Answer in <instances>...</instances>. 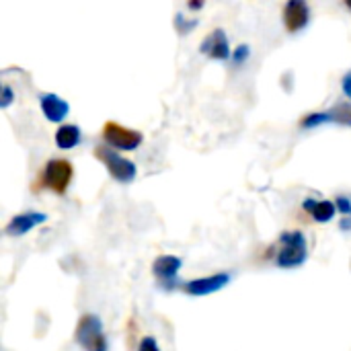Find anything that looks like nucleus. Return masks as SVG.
I'll return each instance as SVG.
<instances>
[{"label":"nucleus","instance_id":"9d476101","mask_svg":"<svg viewBox=\"0 0 351 351\" xmlns=\"http://www.w3.org/2000/svg\"><path fill=\"white\" fill-rule=\"evenodd\" d=\"M199 51L214 58V60H228L230 56V45H228V37L224 33V29H214L199 45Z\"/></svg>","mask_w":351,"mask_h":351},{"label":"nucleus","instance_id":"20e7f679","mask_svg":"<svg viewBox=\"0 0 351 351\" xmlns=\"http://www.w3.org/2000/svg\"><path fill=\"white\" fill-rule=\"evenodd\" d=\"M80 348L86 351H107V339L103 335V323L95 315H82L74 333Z\"/></svg>","mask_w":351,"mask_h":351},{"label":"nucleus","instance_id":"f3484780","mask_svg":"<svg viewBox=\"0 0 351 351\" xmlns=\"http://www.w3.org/2000/svg\"><path fill=\"white\" fill-rule=\"evenodd\" d=\"M138 351H160V350H158V343H156V339L148 335V337H142Z\"/></svg>","mask_w":351,"mask_h":351},{"label":"nucleus","instance_id":"a211bd4d","mask_svg":"<svg viewBox=\"0 0 351 351\" xmlns=\"http://www.w3.org/2000/svg\"><path fill=\"white\" fill-rule=\"evenodd\" d=\"M12 99H14L12 88H10L8 84H4V86H2V97H0V107H8V105L12 103Z\"/></svg>","mask_w":351,"mask_h":351},{"label":"nucleus","instance_id":"aec40b11","mask_svg":"<svg viewBox=\"0 0 351 351\" xmlns=\"http://www.w3.org/2000/svg\"><path fill=\"white\" fill-rule=\"evenodd\" d=\"M341 84H343V93H346V97L351 99V70L346 74V76H343Z\"/></svg>","mask_w":351,"mask_h":351},{"label":"nucleus","instance_id":"0eeeda50","mask_svg":"<svg viewBox=\"0 0 351 351\" xmlns=\"http://www.w3.org/2000/svg\"><path fill=\"white\" fill-rule=\"evenodd\" d=\"M181 265H183V261L179 257H175V255H160L152 263V274H154L156 282L165 290H173L177 286V274H179Z\"/></svg>","mask_w":351,"mask_h":351},{"label":"nucleus","instance_id":"1a4fd4ad","mask_svg":"<svg viewBox=\"0 0 351 351\" xmlns=\"http://www.w3.org/2000/svg\"><path fill=\"white\" fill-rule=\"evenodd\" d=\"M228 282H230V276L228 274H216V276H208V278L189 280L183 286V290L189 296H208V294H214V292L222 290Z\"/></svg>","mask_w":351,"mask_h":351},{"label":"nucleus","instance_id":"2eb2a0df","mask_svg":"<svg viewBox=\"0 0 351 351\" xmlns=\"http://www.w3.org/2000/svg\"><path fill=\"white\" fill-rule=\"evenodd\" d=\"M249 56H251V49H249V45H245V43H241L234 51H232V64L239 68V66H243L247 60H249Z\"/></svg>","mask_w":351,"mask_h":351},{"label":"nucleus","instance_id":"dca6fc26","mask_svg":"<svg viewBox=\"0 0 351 351\" xmlns=\"http://www.w3.org/2000/svg\"><path fill=\"white\" fill-rule=\"evenodd\" d=\"M175 27H177V31H179L181 35H187V33H191L193 27H197V19L185 21L183 14H175Z\"/></svg>","mask_w":351,"mask_h":351},{"label":"nucleus","instance_id":"ddd939ff","mask_svg":"<svg viewBox=\"0 0 351 351\" xmlns=\"http://www.w3.org/2000/svg\"><path fill=\"white\" fill-rule=\"evenodd\" d=\"M302 208H304V210H306V212H308L317 222H321V224H325V222L333 220V218H335V214H337V206H335L333 202H329V199H321V202H317V199L308 197V199H304Z\"/></svg>","mask_w":351,"mask_h":351},{"label":"nucleus","instance_id":"7ed1b4c3","mask_svg":"<svg viewBox=\"0 0 351 351\" xmlns=\"http://www.w3.org/2000/svg\"><path fill=\"white\" fill-rule=\"evenodd\" d=\"M93 154H95V158H99L105 165V169L117 183H132L136 179V173H138L136 165L132 160L123 158L121 154H117L113 148L101 144V146H95Z\"/></svg>","mask_w":351,"mask_h":351},{"label":"nucleus","instance_id":"412c9836","mask_svg":"<svg viewBox=\"0 0 351 351\" xmlns=\"http://www.w3.org/2000/svg\"><path fill=\"white\" fill-rule=\"evenodd\" d=\"M341 230H351V218H343L341 220Z\"/></svg>","mask_w":351,"mask_h":351},{"label":"nucleus","instance_id":"f03ea898","mask_svg":"<svg viewBox=\"0 0 351 351\" xmlns=\"http://www.w3.org/2000/svg\"><path fill=\"white\" fill-rule=\"evenodd\" d=\"M74 177V167L70 160L66 158H49L45 162L43 173L39 175V185L37 187H45L49 191H53L56 195H64L72 183Z\"/></svg>","mask_w":351,"mask_h":351},{"label":"nucleus","instance_id":"f257e3e1","mask_svg":"<svg viewBox=\"0 0 351 351\" xmlns=\"http://www.w3.org/2000/svg\"><path fill=\"white\" fill-rule=\"evenodd\" d=\"M308 257V243L300 230H290L280 237V251L276 257V265L284 269L300 267Z\"/></svg>","mask_w":351,"mask_h":351},{"label":"nucleus","instance_id":"423d86ee","mask_svg":"<svg viewBox=\"0 0 351 351\" xmlns=\"http://www.w3.org/2000/svg\"><path fill=\"white\" fill-rule=\"evenodd\" d=\"M323 123H339L351 128V103H337L327 111L308 113L300 119V128H317Z\"/></svg>","mask_w":351,"mask_h":351},{"label":"nucleus","instance_id":"5701e85b","mask_svg":"<svg viewBox=\"0 0 351 351\" xmlns=\"http://www.w3.org/2000/svg\"><path fill=\"white\" fill-rule=\"evenodd\" d=\"M346 6H348V8L351 10V0H348V2H346Z\"/></svg>","mask_w":351,"mask_h":351},{"label":"nucleus","instance_id":"39448f33","mask_svg":"<svg viewBox=\"0 0 351 351\" xmlns=\"http://www.w3.org/2000/svg\"><path fill=\"white\" fill-rule=\"evenodd\" d=\"M103 140L115 150H136L144 142V136L142 132L125 128L117 121H107L103 125Z\"/></svg>","mask_w":351,"mask_h":351},{"label":"nucleus","instance_id":"9b49d317","mask_svg":"<svg viewBox=\"0 0 351 351\" xmlns=\"http://www.w3.org/2000/svg\"><path fill=\"white\" fill-rule=\"evenodd\" d=\"M43 222H47V214H43V212H23V214L14 216L6 224L4 232L8 237H23V234H27L29 230H33L35 226H39Z\"/></svg>","mask_w":351,"mask_h":351},{"label":"nucleus","instance_id":"6ab92c4d","mask_svg":"<svg viewBox=\"0 0 351 351\" xmlns=\"http://www.w3.org/2000/svg\"><path fill=\"white\" fill-rule=\"evenodd\" d=\"M335 206L339 208V212H341V214H346V216H351L350 197H343V195H339V197H337V202H335Z\"/></svg>","mask_w":351,"mask_h":351},{"label":"nucleus","instance_id":"4be33fe9","mask_svg":"<svg viewBox=\"0 0 351 351\" xmlns=\"http://www.w3.org/2000/svg\"><path fill=\"white\" fill-rule=\"evenodd\" d=\"M204 2H189V8H202Z\"/></svg>","mask_w":351,"mask_h":351},{"label":"nucleus","instance_id":"4468645a","mask_svg":"<svg viewBox=\"0 0 351 351\" xmlns=\"http://www.w3.org/2000/svg\"><path fill=\"white\" fill-rule=\"evenodd\" d=\"M78 142H80V130H78V125L68 123V125H60L56 130V146L60 150H72Z\"/></svg>","mask_w":351,"mask_h":351},{"label":"nucleus","instance_id":"f8f14e48","mask_svg":"<svg viewBox=\"0 0 351 351\" xmlns=\"http://www.w3.org/2000/svg\"><path fill=\"white\" fill-rule=\"evenodd\" d=\"M39 103H41L43 115H45L49 121H53V123H60V121L70 113V105H68L64 99H60L58 95H53V93L41 95V97H39Z\"/></svg>","mask_w":351,"mask_h":351},{"label":"nucleus","instance_id":"6e6552de","mask_svg":"<svg viewBox=\"0 0 351 351\" xmlns=\"http://www.w3.org/2000/svg\"><path fill=\"white\" fill-rule=\"evenodd\" d=\"M311 21V8L304 0H288L284 6V27L288 33L302 31Z\"/></svg>","mask_w":351,"mask_h":351}]
</instances>
